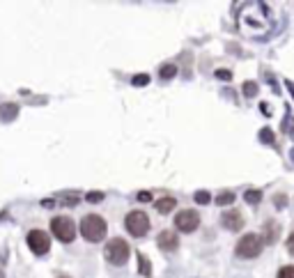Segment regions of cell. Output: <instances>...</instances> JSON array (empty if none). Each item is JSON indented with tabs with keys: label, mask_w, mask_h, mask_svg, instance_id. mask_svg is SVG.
<instances>
[{
	"label": "cell",
	"mask_w": 294,
	"mask_h": 278,
	"mask_svg": "<svg viewBox=\"0 0 294 278\" xmlns=\"http://www.w3.org/2000/svg\"><path fill=\"white\" fill-rule=\"evenodd\" d=\"M106 230H108L106 221L101 216H97V214H87L81 221V235L87 241H101L106 237Z\"/></svg>",
	"instance_id": "6da1fadb"
},
{
	"label": "cell",
	"mask_w": 294,
	"mask_h": 278,
	"mask_svg": "<svg viewBox=\"0 0 294 278\" xmlns=\"http://www.w3.org/2000/svg\"><path fill=\"white\" fill-rule=\"evenodd\" d=\"M104 255L110 264L122 267V264H126V260H129V244H126L124 239H120V237H115V239H110L108 244H106Z\"/></svg>",
	"instance_id": "7a4b0ae2"
},
{
	"label": "cell",
	"mask_w": 294,
	"mask_h": 278,
	"mask_svg": "<svg viewBox=\"0 0 294 278\" xmlns=\"http://www.w3.org/2000/svg\"><path fill=\"white\" fill-rule=\"evenodd\" d=\"M262 237L257 235H244L239 241H237V248H234V253L239 257H244V260H248V257H257L262 253Z\"/></svg>",
	"instance_id": "3957f363"
},
{
	"label": "cell",
	"mask_w": 294,
	"mask_h": 278,
	"mask_svg": "<svg viewBox=\"0 0 294 278\" xmlns=\"http://www.w3.org/2000/svg\"><path fill=\"white\" fill-rule=\"evenodd\" d=\"M51 230H53L55 239H60L62 244H69V241H74V237H76V228H74V221L67 216H55L53 221H51Z\"/></svg>",
	"instance_id": "277c9868"
},
{
	"label": "cell",
	"mask_w": 294,
	"mask_h": 278,
	"mask_svg": "<svg viewBox=\"0 0 294 278\" xmlns=\"http://www.w3.org/2000/svg\"><path fill=\"white\" fill-rule=\"evenodd\" d=\"M124 225H126V230H129V235L142 237V235H147V230H150V218H147L145 212H131V214H126Z\"/></svg>",
	"instance_id": "5b68a950"
},
{
	"label": "cell",
	"mask_w": 294,
	"mask_h": 278,
	"mask_svg": "<svg viewBox=\"0 0 294 278\" xmlns=\"http://www.w3.org/2000/svg\"><path fill=\"white\" fill-rule=\"evenodd\" d=\"M28 246L33 248L35 255H44V253H49V248H51L49 235L42 232V230H30V232H28Z\"/></svg>",
	"instance_id": "8992f818"
},
{
	"label": "cell",
	"mask_w": 294,
	"mask_h": 278,
	"mask_svg": "<svg viewBox=\"0 0 294 278\" xmlns=\"http://www.w3.org/2000/svg\"><path fill=\"white\" fill-rule=\"evenodd\" d=\"M175 225H177V230H182V232H193V230L200 225V216H198L193 209H184V212H180L175 216Z\"/></svg>",
	"instance_id": "52a82bcc"
},
{
	"label": "cell",
	"mask_w": 294,
	"mask_h": 278,
	"mask_svg": "<svg viewBox=\"0 0 294 278\" xmlns=\"http://www.w3.org/2000/svg\"><path fill=\"white\" fill-rule=\"evenodd\" d=\"M221 223H223L225 230L237 232V230H241V225H244V218H241V214L237 212V209H228V212L221 214Z\"/></svg>",
	"instance_id": "ba28073f"
},
{
	"label": "cell",
	"mask_w": 294,
	"mask_h": 278,
	"mask_svg": "<svg viewBox=\"0 0 294 278\" xmlns=\"http://www.w3.org/2000/svg\"><path fill=\"white\" fill-rule=\"evenodd\" d=\"M157 244H159V248H164V251H177L180 239H177V235H175L173 230H164V232L157 237Z\"/></svg>",
	"instance_id": "9c48e42d"
},
{
	"label": "cell",
	"mask_w": 294,
	"mask_h": 278,
	"mask_svg": "<svg viewBox=\"0 0 294 278\" xmlns=\"http://www.w3.org/2000/svg\"><path fill=\"white\" fill-rule=\"evenodd\" d=\"M278 235H280V225H278L276 221H269V223H264L262 241H267V244H273V241L278 239Z\"/></svg>",
	"instance_id": "30bf717a"
},
{
	"label": "cell",
	"mask_w": 294,
	"mask_h": 278,
	"mask_svg": "<svg viewBox=\"0 0 294 278\" xmlns=\"http://www.w3.org/2000/svg\"><path fill=\"white\" fill-rule=\"evenodd\" d=\"M17 115H19V106L17 104H3L0 106V120L3 122L17 120Z\"/></svg>",
	"instance_id": "8fae6325"
},
{
	"label": "cell",
	"mask_w": 294,
	"mask_h": 278,
	"mask_svg": "<svg viewBox=\"0 0 294 278\" xmlns=\"http://www.w3.org/2000/svg\"><path fill=\"white\" fill-rule=\"evenodd\" d=\"M138 271L145 278H152V262H150V257L145 253H138Z\"/></svg>",
	"instance_id": "7c38bea8"
},
{
	"label": "cell",
	"mask_w": 294,
	"mask_h": 278,
	"mask_svg": "<svg viewBox=\"0 0 294 278\" xmlns=\"http://www.w3.org/2000/svg\"><path fill=\"white\" fill-rule=\"evenodd\" d=\"M175 209V198H161V200H157V212H161V214H168V212H173Z\"/></svg>",
	"instance_id": "4fadbf2b"
},
{
	"label": "cell",
	"mask_w": 294,
	"mask_h": 278,
	"mask_svg": "<svg viewBox=\"0 0 294 278\" xmlns=\"http://www.w3.org/2000/svg\"><path fill=\"white\" fill-rule=\"evenodd\" d=\"M244 200L248 202V205H260V200H262V191H257V189H248V191L244 193Z\"/></svg>",
	"instance_id": "5bb4252c"
},
{
	"label": "cell",
	"mask_w": 294,
	"mask_h": 278,
	"mask_svg": "<svg viewBox=\"0 0 294 278\" xmlns=\"http://www.w3.org/2000/svg\"><path fill=\"white\" fill-rule=\"evenodd\" d=\"M175 74H177V65H164L161 69H159V76L164 78V81H168V78H173Z\"/></svg>",
	"instance_id": "9a60e30c"
},
{
	"label": "cell",
	"mask_w": 294,
	"mask_h": 278,
	"mask_svg": "<svg viewBox=\"0 0 294 278\" xmlns=\"http://www.w3.org/2000/svg\"><path fill=\"white\" fill-rule=\"evenodd\" d=\"M218 205V207H225V205H232L234 202V193H230V191H225V193H221V196H216V200H214Z\"/></svg>",
	"instance_id": "2e32d148"
},
{
	"label": "cell",
	"mask_w": 294,
	"mask_h": 278,
	"mask_svg": "<svg viewBox=\"0 0 294 278\" xmlns=\"http://www.w3.org/2000/svg\"><path fill=\"white\" fill-rule=\"evenodd\" d=\"M257 92H260V85H257L255 81H246L244 83V94L246 97H257Z\"/></svg>",
	"instance_id": "e0dca14e"
},
{
	"label": "cell",
	"mask_w": 294,
	"mask_h": 278,
	"mask_svg": "<svg viewBox=\"0 0 294 278\" xmlns=\"http://www.w3.org/2000/svg\"><path fill=\"white\" fill-rule=\"evenodd\" d=\"M257 136H260V141H262V143H267V145H273V143H276V138H273V131L269 129V126L260 129V133H257Z\"/></svg>",
	"instance_id": "ac0fdd59"
},
{
	"label": "cell",
	"mask_w": 294,
	"mask_h": 278,
	"mask_svg": "<svg viewBox=\"0 0 294 278\" xmlns=\"http://www.w3.org/2000/svg\"><path fill=\"white\" fill-rule=\"evenodd\" d=\"M131 83L136 87H145L147 83H150V76H147V74H136V76L131 78Z\"/></svg>",
	"instance_id": "d6986e66"
},
{
	"label": "cell",
	"mask_w": 294,
	"mask_h": 278,
	"mask_svg": "<svg viewBox=\"0 0 294 278\" xmlns=\"http://www.w3.org/2000/svg\"><path fill=\"white\" fill-rule=\"evenodd\" d=\"M85 200H87V202H92V205H97V202L104 200V193H101V191H90V193L85 196Z\"/></svg>",
	"instance_id": "ffe728a7"
},
{
	"label": "cell",
	"mask_w": 294,
	"mask_h": 278,
	"mask_svg": "<svg viewBox=\"0 0 294 278\" xmlns=\"http://www.w3.org/2000/svg\"><path fill=\"white\" fill-rule=\"evenodd\" d=\"M276 278H294V267H292V264H285V267H280V271H278Z\"/></svg>",
	"instance_id": "44dd1931"
},
{
	"label": "cell",
	"mask_w": 294,
	"mask_h": 278,
	"mask_svg": "<svg viewBox=\"0 0 294 278\" xmlns=\"http://www.w3.org/2000/svg\"><path fill=\"white\" fill-rule=\"evenodd\" d=\"M196 202L198 205H207V202H212V196H209L207 191H198L196 193Z\"/></svg>",
	"instance_id": "7402d4cb"
},
{
	"label": "cell",
	"mask_w": 294,
	"mask_h": 278,
	"mask_svg": "<svg viewBox=\"0 0 294 278\" xmlns=\"http://www.w3.org/2000/svg\"><path fill=\"white\" fill-rule=\"evenodd\" d=\"M283 131H285V133H292V131H294V117H289V115L285 117V120H283Z\"/></svg>",
	"instance_id": "603a6c76"
},
{
	"label": "cell",
	"mask_w": 294,
	"mask_h": 278,
	"mask_svg": "<svg viewBox=\"0 0 294 278\" xmlns=\"http://www.w3.org/2000/svg\"><path fill=\"white\" fill-rule=\"evenodd\" d=\"M216 78H221V81H230V78H232V71L230 69H216Z\"/></svg>",
	"instance_id": "cb8c5ba5"
},
{
	"label": "cell",
	"mask_w": 294,
	"mask_h": 278,
	"mask_svg": "<svg viewBox=\"0 0 294 278\" xmlns=\"http://www.w3.org/2000/svg\"><path fill=\"white\" fill-rule=\"evenodd\" d=\"M221 94H223L225 99H230V101H237V94H234L232 87H223V90H221Z\"/></svg>",
	"instance_id": "d4e9b609"
},
{
	"label": "cell",
	"mask_w": 294,
	"mask_h": 278,
	"mask_svg": "<svg viewBox=\"0 0 294 278\" xmlns=\"http://www.w3.org/2000/svg\"><path fill=\"white\" fill-rule=\"evenodd\" d=\"M62 202H65V205H69V207H74V205L78 202V196H62Z\"/></svg>",
	"instance_id": "484cf974"
},
{
	"label": "cell",
	"mask_w": 294,
	"mask_h": 278,
	"mask_svg": "<svg viewBox=\"0 0 294 278\" xmlns=\"http://www.w3.org/2000/svg\"><path fill=\"white\" fill-rule=\"evenodd\" d=\"M273 202H276V207H283V205H287V198H285V196H276V198H273Z\"/></svg>",
	"instance_id": "4316f807"
},
{
	"label": "cell",
	"mask_w": 294,
	"mask_h": 278,
	"mask_svg": "<svg viewBox=\"0 0 294 278\" xmlns=\"http://www.w3.org/2000/svg\"><path fill=\"white\" fill-rule=\"evenodd\" d=\"M138 200H140V202H150V200H152V196H150L147 191H140V193H138Z\"/></svg>",
	"instance_id": "83f0119b"
},
{
	"label": "cell",
	"mask_w": 294,
	"mask_h": 278,
	"mask_svg": "<svg viewBox=\"0 0 294 278\" xmlns=\"http://www.w3.org/2000/svg\"><path fill=\"white\" fill-rule=\"evenodd\" d=\"M287 251L294 255V232H292V235H289V239H287Z\"/></svg>",
	"instance_id": "f1b7e54d"
},
{
	"label": "cell",
	"mask_w": 294,
	"mask_h": 278,
	"mask_svg": "<svg viewBox=\"0 0 294 278\" xmlns=\"http://www.w3.org/2000/svg\"><path fill=\"white\" fill-rule=\"evenodd\" d=\"M260 110H262L264 115H271V106H267V104H262V106H260Z\"/></svg>",
	"instance_id": "f546056e"
},
{
	"label": "cell",
	"mask_w": 294,
	"mask_h": 278,
	"mask_svg": "<svg viewBox=\"0 0 294 278\" xmlns=\"http://www.w3.org/2000/svg\"><path fill=\"white\" fill-rule=\"evenodd\" d=\"M42 205H44V207H53L55 202L53 200H42Z\"/></svg>",
	"instance_id": "4dcf8cb0"
},
{
	"label": "cell",
	"mask_w": 294,
	"mask_h": 278,
	"mask_svg": "<svg viewBox=\"0 0 294 278\" xmlns=\"http://www.w3.org/2000/svg\"><path fill=\"white\" fill-rule=\"evenodd\" d=\"M289 161H292V164H294V148L289 150Z\"/></svg>",
	"instance_id": "1f68e13d"
},
{
	"label": "cell",
	"mask_w": 294,
	"mask_h": 278,
	"mask_svg": "<svg viewBox=\"0 0 294 278\" xmlns=\"http://www.w3.org/2000/svg\"><path fill=\"white\" fill-rule=\"evenodd\" d=\"M0 278H5V273H3V269H0Z\"/></svg>",
	"instance_id": "d6a6232c"
},
{
	"label": "cell",
	"mask_w": 294,
	"mask_h": 278,
	"mask_svg": "<svg viewBox=\"0 0 294 278\" xmlns=\"http://www.w3.org/2000/svg\"><path fill=\"white\" fill-rule=\"evenodd\" d=\"M230 278H246V276H230Z\"/></svg>",
	"instance_id": "836d02e7"
},
{
	"label": "cell",
	"mask_w": 294,
	"mask_h": 278,
	"mask_svg": "<svg viewBox=\"0 0 294 278\" xmlns=\"http://www.w3.org/2000/svg\"><path fill=\"white\" fill-rule=\"evenodd\" d=\"M289 136H292V141H294V131H292V133H289Z\"/></svg>",
	"instance_id": "e575fe53"
},
{
	"label": "cell",
	"mask_w": 294,
	"mask_h": 278,
	"mask_svg": "<svg viewBox=\"0 0 294 278\" xmlns=\"http://www.w3.org/2000/svg\"><path fill=\"white\" fill-rule=\"evenodd\" d=\"M58 278H69V276H58Z\"/></svg>",
	"instance_id": "d590c367"
}]
</instances>
